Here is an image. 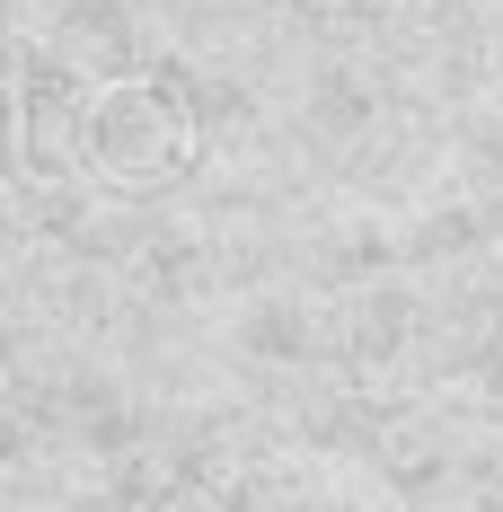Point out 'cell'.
Instances as JSON below:
<instances>
[{
  "mask_svg": "<svg viewBox=\"0 0 503 512\" xmlns=\"http://www.w3.org/2000/svg\"><path fill=\"white\" fill-rule=\"evenodd\" d=\"M89 142H98L106 168L159 177V168L186 159V124H177V106L159 98V89H106V106L89 115Z\"/></svg>",
  "mask_w": 503,
  "mask_h": 512,
  "instance_id": "cell-1",
  "label": "cell"
}]
</instances>
